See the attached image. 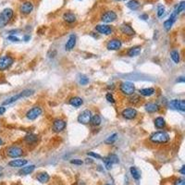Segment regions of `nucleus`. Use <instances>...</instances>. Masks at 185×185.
Instances as JSON below:
<instances>
[{
  "label": "nucleus",
  "mask_w": 185,
  "mask_h": 185,
  "mask_svg": "<svg viewBox=\"0 0 185 185\" xmlns=\"http://www.w3.org/2000/svg\"><path fill=\"white\" fill-rule=\"evenodd\" d=\"M64 21L68 23H73L76 22V16L74 15L72 12H66L63 15Z\"/></svg>",
  "instance_id": "aec40b11"
},
{
  "label": "nucleus",
  "mask_w": 185,
  "mask_h": 185,
  "mask_svg": "<svg viewBox=\"0 0 185 185\" xmlns=\"http://www.w3.org/2000/svg\"><path fill=\"white\" fill-rule=\"evenodd\" d=\"M14 12L11 8H5L1 13H0V28L5 27L13 18Z\"/></svg>",
  "instance_id": "f03ea898"
},
{
  "label": "nucleus",
  "mask_w": 185,
  "mask_h": 185,
  "mask_svg": "<svg viewBox=\"0 0 185 185\" xmlns=\"http://www.w3.org/2000/svg\"><path fill=\"white\" fill-rule=\"evenodd\" d=\"M27 163L28 161L26 159H15L8 162V166L11 168H22Z\"/></svg>",
  "instance_id": "f3484780"
},
{
  "label": "nucleus",
  "mask_w": 185,
  "mask_h": 185,
  "mask_svg": "<svg viewBox=\"0 0 185 185\" xmlns=\"http://www.w3.org/2000/svg\"><path fill=\"white\" fill-rule=\"evenodd\" d=\"M180 173H181L182 175H185V166H181V170H180Z\"/></svg>",
  "instance_id": "49530a36"
},
{
  "label": "nucleus",
  "mask_w": 185,
  "mask_h": 185,
  "mask_svg": "<svg viewBox=\"0 0 185 185\" xmlns=\"http://www.w3.org/2000/svg\"><path fill=\"white\" fill-rule=\"evenodd\" d=\"M79 82H80L82 85H86V84L89 82V79H88L85 75H81V76H80V79H79Z\"/></svg>",
  "instance_id": "4c0bfd02"
},
{
  "label": "nucleus",
  "mask_w": 185,
  "mask_h": 185,
  "mask_svg": "<svg viewBox=\"0 0 185 185\" xmlns=\"http://www.w3.org/2000/svg\"><path fill=\"white\" fill-rule=\"evenodd\" d=\"M179 102H180V100H178V99L171 100V101L170 102V104H169L170 108H171V109H178Z\"/></svg>",
  "instance_id": "473e14b6"
},
{
  "label": "nucleus",
  "mask_w": 185,
  "mask_h": 185,
  "mask_svg": "<svg viewBox=\"0 0 185 185\" xmlns=\"http://www.w3.org/2000/svg\"><path fill=\"white\" fill-rule=\"evenodd\" d=\"M70 163H71V164H74V165H82V161L80 160V159H74V160H71Z\"/></svg>",
  "instance_id": "c03bdc74"
},
{
  "label": "nucleus",
  "mask_w": 185,
  "mask_h": 185,
  "mask_svg": "<svg viewBox=\"0 0 185 185\" xmlns=\"http://www.w3.org/2000/svg\"><path fill=\"white\" fill-rule=\"evenodd\" d=\"M106 185H110V184H106Z\"/></svg>",
  "instance_id": "5fc2aeb1"
},
{
  "label": "nucleus",
  "mask_w": 185,
  "mask_h": 185,
  "mask_svg": "<svg viewBox=\"0 0 185 185\" xmlns=\"http://www.w3.org/2000/svg\"><path fill=\"white\" fill-rule=\"evenodd\" d=\"M34 170H35V166L30 165V166H22V169L18 171V173H20V175H28V174H31Z\"/></svg>",
  "instance_id": "412c9836"
},
{
  "label": "nucleus",
  "mask_w": 185,
  "mask_h": 185,
  "mask_svg": "<svg viewBox=\"0 0 185 185\" xmlns=\"http://www.w3.org/2000/svg\"><path fill=\"white\" fill-rule=\"evenodd\" d=\"M1 170H2V169L0 168V176H1Z\"/></svg>",
  "instance_id": "603ef678"
},
{
  "label": "nucleus",
  "mask_w": 185,
  "mask_h": 185,
  "mask_svg": "<svg viewBox=\"0 0 185 185\" xmlns=\"http://www.w3.org/2000/svg\"><path fill=\"white\" fill-rule=\"evenodd\" d=\"M173 22L171 21V20H166V21H165L164 22V24H163V26H164V28H165V30L166 31H170V28L172 27V25H173Z\"/></svg>",
  "instance_id": "2f4dec72"
},
{
  "label": "nucleus",
  "mask_w": 185,
  "mask_h": 185,
  "mask_svg": "<svg viewBox=\"0 0 185 185\" xmlns=\"http://www.w3.org/2000/svg\"><path fill=\"white\" fill-rule=\"evenodd\" d=\"M121 45H122V43L119 39H111L106 44V48L111 51H115V50H119L121 47Z\"/></svg>",
  "instance_id": "f8f14e48"
},
{
  "label": "nucleus",
  "mask_w": 185,
  "mask_h": 185,
  "mask_svg": "<svg viewBox=\"0 0 185 185\" xmlns=\"http://www.w3.org/2000/svg\"><path fill=\"white\" fill-rule=\"evenodd\" d=\"M92 118V112L89 109H86L79 115L78 117V122L82 123V124H88L91 120Z\"/></svg>",
  "instance_id": "9b49d317"
},
{
  "label": "nucleus",
  "mask_w": 185,
  "mask_h": 185,
  "mask_svg": "<svg viewBox=\"0 0 185 185\" xmlns=\"http://www.w3.org/2000/svg\"><path fill=\"white\" fill-rule=\"evenodd\" d=\"M42 114V108L40 106H34L26 113V118L30 120H34Z\"/></svg>",
  "instance_id": "6e6552de"
},
{
  "label": "nucleus",
  "mask_w": 185,
  "mask_h": 185,
  "mask_svg": "<svg viewBox=\"0 0 185 185\" xmlns=\"http://www.w3.org/2000/svg\"><path fill=\"white\" fill-rule=\"evenodd\" d=\"M144 108L146 110V112L148 113H155L159 110V106L155 103H147L144 106Z\"/></svg>",
  "instance_id": "a211bd4d"
},
{
  "label": "nucleus",
  "mask_w": 185,
  "mask_h": 185,
  "mask_svg": "<svg viewBox=\"0 0 185 185\" xmlns=\"http://www.w3.org/2000/svg\"><path fill=\"white\" fill-rule=\"evenodd\" d=\"M178 82H184V77H180V79H179Z\"/></svg>",
  "instance_id": "09e8293b"
},
{
  "label": "nucleus",
  "mask_w": 185,
  "mask_h": 185,
  "mask_svg": "<svg viewBox=\"0 0 185 185\" xmlns=\"http://www.w3.org/2000/svg\"><path fill=\"white\" fill-rule=\"evenodd\" d=\"M103 161H104V164H105V166H106V169L107 170H111V168H112V163H111L109 160H108V158L107 157H106V158H103Z\"/></svg>",
  "instance_id": "e433bc0d"
},
{
  "label": "nucleus",
  "mask_w": 185,
  "mask_h": 185,
  "mask_svg": "<svg viewBox=\"0 0 185 185\" xmlns=\"http://www.w3.org/2000/svg\"><path fill=\"white\" fill-rule=\"evenodd\" d=\"M24 141L28 144H33L37 142V135L32 134V133H29L24 137Z\"/></svg>",
  "instance_id": "b1692460"
},
{
  "label": "nucleus",
  "mask_w": 185,
  "mask_h": 185,
  "mask_svg": "<svg viewBox=\"0 0 185 185\" xmlns=\"http://www.w3.org/2000/svg\"><path fill=\"white\" fill-rule=\"evenodd\" d=\"M127 7L131 10H137L140 8V3L137 0H130L127 3Z\"/></svg>",
  "instance_id": "393cba45"
},
{
  "label": "nucleus",
  "mask_w": 185,
  "mask_h": 185,
  "mask_svg": "<svg viewBox=\"0 0 185 185\" xmlns=\"http://www.w3.org/2000/svg\"><path fill=\"white\" fill-rule=\"evenodd\" d=\"M96 31L98 32L101 34H105V35H109L112 33L113 30L109 25L106 24H100V25H96Z\"/></svg>",
  "instance_id": "ddd939ff"
},
{
  "label": "nucleus",
  "mask_w": 185,
  "mask_h": 185,
  "mask_svg": "<svg viewBox=\"0 0 185 185\" xmlns=\"http://www.w3.org/2000/svg\"><path fill=\"white\" fill-rule=\"evenodd\" d=\"M120 32L127 36H133L135 34V31L133 29V27L126 23H123L120 26Z\"/></svg>",
  "instance_id": "dca6fc26"
},
{
  "label": "nucleus",
  "mask_w": 185,
  "mask_h": 185,
  "mask_svg": "<svg viewBox=\"0 0 185 185\" xmlns=\"http://www.w3.org/2000/svg\"><path fill=\"white\" fill-rule=\"evenodd\" d=\"M14 62V59L9 56H3L0 58V71L8 69Z\"/></svg>",
  "instance_id": "0eeeda50"
},
{
  "label": "nucleus",
  "mask_w": 185,
  "mask_h": 185,
  "mask_svg": "<svg viewBox=\"0 0 185 185\" xmlns=\"http://www.w3.org/2000/svg\"><path fill=\"white\" fill-rule=\"evenodd\" d=\"M66 125H67V123L63 119H55L54 122H53L52 130L55 133H61L63 130H65Z\"/></svg>",
  "instance_id": "1a4fd4ad"
},
{
  "label": "nucleus",
  "mask_w": 185,
  "mask_h": 185,
  "mask_svg": "<svg viewBox=\"0 0 185 185\" xmlns=\"http://www.w3.org/2000/svg\"><path fill=\"white\" fill-rule=\"evenodd\" d=\"M141 51H142V47L137 45V46H133V47L130 48L128 50L127 54H128L129 57H132L133 58V57H137V56H139Z\"/></svg>",
  "instance_id": "6ab92c4d"
},
{
  "label": "nucleus",
  "mask_w": 185,
  "mask_h": 185,
  "mask_svg": "<svg viewBox=\"0 0 185 185\" xmlns=\"http://www.w3.org/2000/svg\"><path fill=\"white\" fill-rule=\"evenodd\" d=\"M130 171H131V174H132V176H133V178L134 179V180H139L140 178H141V173H140V171L135 168V166H132L131 168V170H130Z\"/></svg>",
  "instance_id": "c756f323"
},
{
  "label": "nucleus",
  "mask_w": 185,
  "mask_h": 185,
  "mask_svg": "<svg viewBox=\"0 0 185 185\" xmlns=\"http://www.w3.org/2000/svg\"><path fill=\"white\" fill-rule=\"evenodd\" d=\"M170 58L171 59L174 61V63L178 64L180 60V53L177 50H172L170 52Z\"/></svg>",
  "instance_id": "cd10ccee"
},
{
  "label": "nucleus",
  "mask_w": 185,
  "mask_h": 185,
  "mask_svg": "<svg viewBox=\"0 0 185 185\" xmlns=\"http://www.w3.org/2000/svg\"><path fill=\"white\" fill-rule=\"evenodd\" d=\"M140 18H143V20H146V18H148V16H147V15H145V14H143V15H141V16H140Z\"/></svg>",
  "instance_id": "de8ad7c7"
},
{
  "label": "nucleus",
  "mask_w": 185,
  "mask_h": 185,
  "mask_svg": "<svg viewBox=\"0 0 185 185\" xmlns=\"http://www.w3.org/2000/svg\"><path fill=\"white\" fill-rule=\"evenodd\" d=\"M184 9H185V2H184V1H181V2L179 4V6L176 8V10H177L178 14H180V13L183 12Z\"/></svg>",
  "instance_id": "c9c22d12"
},
{
  "label": "nucleus",
  "mask_w": 185,
  "mask_h": 185,
  "mask_svg": "<svg viewBox=\"0 0 185 185\" xmlns=\"http://www.w3.org/2000/svg\"><path fill=\"white\" fill-rule=\"evenodd\" d=\"M116 1H125V0H116Z\"/></svg>",
  "instance_id": "864d4df0"
},
{
  "label": "nucleus",
  "mask_w": 185,
  "mask_h": 185,
  "mask_svg": "<svg viewBox=\"0 0 185 185\" xmlns=\"http://www.w3.org/2000/svg\"><path fill=\"white\" fill-rule=\"evenodd\" d=\"M3 144V141H2V139L0 138V145H2Z\"/></svg>",
  "instance_id": "8fccbe9b"
},
{
  "label": "nucleus",
  "mask_w": 185,
  "mask_h": 185,
  "mask_svg": "<svg viewBox=\"0 0 185 185\" xmlns=\"http://www.w3.org/2000/svg\"><path fill=\"white\" fill-rule=\"evenodd\" d=\"M155 126L157 129H163L166 126V120L162 117H157L155 119Z\"/></svg>",
  "instance_id": "bb28decb"
},
{
  "label": "nucleus",
  "mask_w": 185,
  "mask_h": 185,
  "mask_svg": "<svg viewBox=\"0 0 185 185\" xmlns=\"http://www.w3.org/2000/svg\"><path fill=\"white\" fill-rule=\"evenodd\" d=\"M117 14L112 10H107L104 12L101 16V21L105 23H111L117 20Z\"/></svg>",
  "instance_id": "423d86ee"
},
{
  "label": "nucleus",
  "mask_w": 185,
  "mask_h": 185,
  "mask_svg": "<svg viewBox=\"0 0 185 185\" xmlns=\"http://www.w3.org/2000/svg\"><path fill=\"white\" fill-rule=\"evenodd\" d=\"M87 155H88V156H90L95 157V158H97V159H101V158H102V156H101L100 155L96 154V153H94V152H88V153H87Z\"/></svg>",
  "instance_id": "a19ab883"
},
{
  "label": "nucleus",
  "mask_w": 185,
  "mask_h": 185,
  "mask_svg": "<svg viewBox=\"0 0 185 185\" xmlns=\"http://www.w3.org/2000/svg\"><path fill=\"white\" fill-rule=\"evenodd\" d=\"M165 14V7L163 5H158L157 6V16L159 18L163 17Z\"/></svg>",
  "instance_id": "f704fd0d"
},
{
  "label": "nucleus",
  "mask_w": 185,
  "mask_h": 185,
  "mask_svg": "<svg viewBox=\"0 0 185 185\" xmlns=\"http://www.w3.org/2000/svg\"><path fill=\"white\" fill-rule=\"evenodd\" d=\"M32 92H33L32 90H24V91L21 92L20 94H17V95H15V96H13L8 98L6 101L3 102V105H4V106H6V105H10V104H12V103L18 101V99H21V98H22V97L31 96Z\"/></svg>",
  "instance_id": "20e7f679"
},
{
  "label": "nucleus",
  "mask_w": 185,
  "mask_h": 185,
  "mask_svg": "<svg viewBox=\"0 0 185 185\" xmlns=\"http://www.w3.org/2000/svg\"><path fill=\"white\" fill-rule=\"evenodd\" d=\"M174 185H185V180L183 179H178L174 182Z\"/></svg>",
  "instance_id": "79ce46f5"
},
{
  "label": "nucleus",
  "mask_w": 185,
  "mask_h": 185,
  "mask_svg": "<svg viewBox=\"0 0 185 185\" xmlns=\"http://www.w3.org/2000/svg\"><path fill=\"white\" fill-rule=\"evenodd\" d=\"M8 39L9 41H11V42H18V41H20V39H18V37L14 36V35H10V36H8Z\"/></svg>",
  "instance_id": "37998d69"
},
{
  "label": "nucleus",
  "mask_w": 185,
  "mask_h": 185,
  "mask_svg": "<svg viewBox=\"0 0 185 185\" xmlns=\"http://www.w3.org/2000/svg\"><path fill=\"white\" fill-rule=\"evenodd\" d=\"M118 136V134L117 133H114V134H112L111 136H109L106 140V143H108V144H112V143H114L115 142H116V140H117V137Z\"/></svg>",
  "instance_id": "7c9ffc66"
},
{
  "label": "nucleus",
  "mask_w": 185,
  "mask_h": 185,
  "mask_svg": "<svg viewBox=\"0 0 185 185\" xmlns=\"http://www.w3.org/2000/svg\"><path fill=\"white\" fill-rule=\"evenodd\" d=\"M178 109L180 111H185V101L183 99H180L179 102V106H178Z\"/></svg>",
  "instance_id": "ea45409f"
},
{
  "label": "nucleus",
  "mask_w": 185,
  "mask_h": 185,
  "mask_svg": "<svg viewBox=\"0 0 185 185\" xmlns=\"http://www.w3.org/2000/svg\"><path fill=\"white\" fill-rule=\"evenodd\" d=\"M156 90L154 88H144V89H141L139 91L140 95L143 96H151L152 95L155 94Z\"/></svg>",
  "instance_id": "5701e85b"
},
{
  "label": "nucleus",
  "mask_w": 185,
  "mask_h": 185,
  "mask_svg": "<svg viewBox=\"0 0 185 185\" xmlns=\"http://www.w3.org/2000/svg\"><path fill=\"white\" fill-rule=\"evenodd\" d=\"M120 92L125 96H133L135 92V86L133 82H124L120 84Z\"/></svg>",
  "instance_id": "39448f33"
},
{
  "label": "nucleus",
  "mask_w": 185,
  "mask_h": 185,
  "mask_svg": "<svg viewBox=\"0 0 185 185\" xmlns=\"http://www.w3.org/2000/svg\"><path fill=\"white\" fill-rule=\"evenodd\" d=\"M6 154L8 157L11 158H17V157H20L22 156L23 154V150L22 148L18 146V145H11L9 147L7 148L6 150Z\"/></svg>",
  "instance_id": "7ed1b4c3"
},
{
  "label": "nucleus",
  "mask_w": 185,
  "mask_h": 185,
  "mask_svg": "<svg viewBox=\"0 0 185 185\" xmlns=\"http://www.w3.org/2000/svg\"><path fill=\"white\" fill-rule=\"evenodd\" d=\"M29 39H30V37H29V36H25V40H26V41L29 40Z\"/></svg>",
  "instance_id": "3c124183"
},
{
  "label": "nucleus",
  "mask_w": 185,
  "mask_h": 185,
  "mask_svg": "<svg viewBox=\"0 0 185 185\" xmlns=\"http://www.w3.org/2000/svg\"><path fill=\"white\" fill-rule=\"evenodd\" d=\"M108 158V160L112 163V164H118L119 163V157L116 156V155H114V154H112V155H109V156L107 157Z\"/></svg>",
  "instance_id": "72a5a7b5"
},
{
  "label": "nucleus",
  "mask_w": 185,
  "mask_h": 185,
  "mask_svg": "<svg viewBox=\"0 0 185 185\" xmlns=\"http://www.w3.org/2000/svg\"><path fill=\"white\" fill-rule=\"evenodd\" d=\"M106 99L109 103H111V104H114V103H115V98H114V96H113L112 95H111V92H108V94H106Z\"/></svg>",
  "instance_id": "58836bf2"
},
{
  "label": "nucleus",
  "mask_w": 185,
  "mask_h": 185,
  "mask_svg": "<svg viewBox=\"0 0 185 185\" xmlns=\"http://www.w3.org/2000/svg\"><path fill=\"white\" fill-rule=\"evenodd\" d=\"M69 104L74 106V107H79L81 106L82 104H83V100L81 98V97H78V96H75V97H72L70 100H69Z\"/></svg>",
  "instance_id": "4be33fe9"
},
{
  "label": "nucleus",
  "mask_w": 185,
  "mask_h": 185,
  "mask_svg": "<svg viewBox=\"0 0 185 185\" xmlns=\"http://www.w3.org/2000/svg\"><path fill=\"white\" fill-rule=\"evenodd\" d=\"M5 112H6V107L3 106H0V116L3 115Z\"/></svg>",
  "instance_id": "a18cd8bd"
},
{
  "label": "nucleus",
  "mask_w": 185,
  "mask_h": 185,
  "mask_svg": "<svg viewBox=\"0 0 185 185\" xmlns=\"http://www.w3.org/2000/svg\"><path fill=\"white\" fill-rule=\"evenodd\" d=\"M121 115H122V117H123L124 119L131 120V119H135V118L137 117L138 113H137L136 109L132 108V107H129V108H125V109L122 111Z\"/></svg>",
  "instance_id": "9d476101"
},
{
  "label": "nucleus",
  "mask_w": 185,
  "mask_h": 185,
  "mask_svg": "<svg viewBox=\"0 0 185 185\" xmlns=\"http://www.w3.org/2000/svg\"><path fill=\"white\" fill-rule=\"evenodd\" d=\"M90 122L92 123V125H94V126H99L100 123H101V118H100V116L97 115V114H96V115H94V116H92Z\"/></svg>",
  "instance_id": "c85d7f7f"
},
{
  "label": "nucleus",
  "mask_w": 185,
  "mask_h": 185,
  "mask_svg": "<svg viewBox=\"0 0 185 185\" xmlns=\"http://www.w3.org/2000/svg\"><path fill=\"white\" fill-rule=\"evenodd\" d=\"M76 40H77V38H76V35L75 34H70L69 35V39H68V41H67V43L65 45L66 51H70V50H72L74 47H75Z\"/></svg>",
  "instance_id": "4468645a"
},
{
  "label": "nucleus",
  "mask_w": 185,
  "mask_h": 185,
  "mask_svg": "<svg viewBox=\"0 0 185 185\" xmlns=\"http://www.w3.org/2000/svg\"><path fill=\"white\" fill-rule=\"evenodd\" d=\"M36 179L38 180L41 183H45V182H47L49 180L50 177L46 172H41V173H39L38 175H37Z\"/></svg>",
  "instance_id": "a878e982"
},
{
  "label": "nucleus",
  "mask_w": 185,
  "mask_h": 185,
  "mask_svg": "<svg viewBox=\"0 0 185 185\" xmlns=\"http://www.w3.org/2000/svg\"><path fill=\"white\" fill-rule=\"evenodd\" d=\"M149 140L153 143L164 144L170 142V134L166 132H156L153 134H151V136L149 137Z\"/></svg>",
  "instance_id": "f257e3e1"
},
{
  "label": "nucleus",
  "mask_w": 185,
  "mask_h": 185,
  "mask_svg": "<svg viewBox=\"0 0 185 185\" xmlns=\"http://www.w3.org/2000/svg\"><path fill=\"white\" fill-rule=\"evenodd\" d=\"M33 9V5L31 1H25L21 5L20 10L22 14H30Z\"/></svg>",
  "instance_id": "2eb2a0df"
}]
</instances>
